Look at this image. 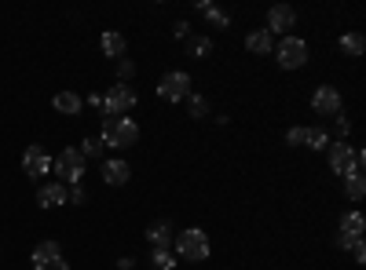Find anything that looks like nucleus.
I'll use <instances>...</instances> for the list:
<instances>
[{"mask_svg": "<svg viewBox=\"0 0 366 270\" xmlns=\"http://www.w3.org/2000/svg\"><path fill=\"white\" fill-rule=\"evenodd\" d=\"M326 161H330L333 175H341V179L362 175V168H366V150L348 146V142H330V146H326Z\"/></svg>", "mask_w": 366, "mask_h": 270, "instance_id": "f257e3e1", "label": "nucleus"}, {"mask_svg": "<svg viewBox=\"0 0 366 270\" xmlns=\"http://www.w3.org/2000/svg\"><path fill=\"white\" fill-rule=\"evenodd\" d=\"M99 142L110 146V150H129V146L139 142V125L132 121V117H103Z\"/></svg>", "mask_w": 366, "mask_h": 270, "instance_id": "f03ea898", "label": "nucleus"}, {"mask_svg": "<svg viewBox=\"0 0 366 270\" xmlns=\"http://www.w3.org/2000/svg\"><path fill=\"white\" fill-rule=\"evenodd\" d=\"M172 249H176V256L183 259V263H205L209 259V234L202 230V227H187V230H179L176 237H172Z\"/></svg>", "mask_w": 366, "mask_h": 270, "instance_id": "7ed1b4c3", "label": "nucleus"}, {"mask_svg": "<svg viewBox=\"0 0 366 270\" xmlns=\"http://www.w3.org/2000/svg\"><path fill=\"white\" fill-rule=\"evenodd\" d=\"M51 168H55V175H59V183H63V187H77L81 179H84L88 161H84V154H81L77 146H66L63 154L51 161Z\"/></svg>", "mask_w": 366, "mask_h": 270, "instance_id": "20e7f679", "label": "nucleus"}, {"mask_svg": "<svg viewBox=\"0 0 366 270\" xmlns=\"http://www.w3.org/2000/svg\"><path fill=\"white\" fill-rule=\"evenodd\" d=\"M136 92L129 84H110L107 92H103V117H125L136 110Z\"/></svg>", "mask_w": 366, "mask_h": 270, "instance_id": "39448f33", "label": "nucleus"}, {"mask_svg": "<svg viewBox=\"0 0 366 270\" xmlns=\"http://www.w3.org/2000/svg\"><path fill=\"white\" fill-rule=\"evenodd\" d=\"M274 58H279V66L282 70H300L304 63H308V41H300V37H282L279 44H274Z\"/></svg>", "mask_w": 366, "mask_h": 270, "instance_id": "423d86ee", "label": "nucleus"}, {"mask_svg": "<svg viewBox=\"0 0 366 270\" xmlns=\"http://www.w3.org/2000/svg\"><path fill=\"white\" fill-rule=\"evenodd\" d=\"M187 95H191V73L169 70V73L158 81V99H165V103H183Z\"/></svg>", "mask_w": 366, "mask_h": 270, "instance_id": "0eeeda50", "label": "nucleus"}, {"mask_svg": "<svg viewBox=\"0 0 366 270\" xmlns=\"http://www.w3.org/2000/svg\"><path fill=\"white\" fill-rule=\"evenodd\" d=\"M29 263H34V270H70L63 249H59V242H41L34 249V256H29Z\"/></svg>", "mask_w": 366, "mask_h": 270, "instance_id": "6e6552de", "label": "nucleus"}, {"mask_svg": "<svg viewBox=\"0 0 366 270\" xmlns=\"http://www.w3.org/2000/svg\"><path fill=\"white\" fill-rule=\"evenodd\" d=\"M312 110H315L319 117H337V113L345 110L341 92H337L333 84H319L315 92H312Z\"/></svg>", "mask_w": 366, "mask_h": 270, "instance_id": "1a4fd4ad", "label": "nucleus"}, {"mask_svg": "<svg viewBox=\"0 0 366 270\" xmlns=\"http://www.w3.org/2000/svg\"><path fill=\"white\" fill-rule=\"evenodd\" d=\"M297 26V11L290 8V4H274L271 11H267V33L274 37V33H279V37H290V29Z\"/></svg>", "mask_w": 366, "mask_h": 270, "instance_id": "9d476101", "label": "nucleus"}, {"mask_svg": "<svg viewBox=\"0 0 366 270\" xmlns=\"http://www.w3.org/2000/svg\"><path fill=\"white\" fill-rule=\"evenodd\" d=\"M22 168H26V175H34V179L48 175V172H51V157H48V150H44V146H26V154H22Z\"/></svg>", "mask_w": 366, "mask_h": 270, "instance_id": "9b49d317", "label": "nucleus"}, {"mask_svg": "<svg viewBox=\"0 0 366 270\" xmlns=\"http://www.w3.org/2000/svg\"><path fill=\"white\" fill-rule=\"evenodd\" d=\"M132 179V165L129 161H121V157H107L103 161V183L107 187H125Z\"/></svg>", "mask_w": 366, "mask_h": 270, "instance_id": "f8f14e48", "label": "nucleus"}, {"mask_svg": "<svg viewBox=\"0 0 366 270\" xmlns=\"http://www.w3.org/2000/svg\"><path fill=\"white\" fill-rule=\"evenodd\" d=\"M172 237H176V230H172L169 219H158V223H150V227H147V242H150V249H172Z\"/></svg>", "mask_w": 366, "mask_h": 270, "instance_id": "ddd939ff", "label": "nucleus"}, {"mask_svg": "<svg viewBox=\"0 0 366 270\" xmlns=\"http://www.w3.org/2000/svg\"><path fill=\"white\" fill-rule=\"evenodd\" d=\"M99 48H103V55L107 58H125V51H129V41L117 33V29H107V33L99 37Z\"/></svg>", "mask_w": 366, "mask_h": 270, "instance_id": "4468645a", "label": "nucleus"}, {"mask_svg": "<svg viewBox=\"0 0 366 270\" xmlns=\"http://www.w3.org/2000/svg\"><path fill=\"white\" fill-rule=\"evenodd\" d=\"M37 204H41V208L66 204V187H63V183H44V187L37 190Z\"/></svg>", "mask_w": 366, "mask_h": 270, "instance_id": "2eb2a0df", "label": "nucleus"}, {"mask_svg": "<svg viewBox=\"0 0 366 270\" xmlns=\"http://www.w3.org/2000/svg\"><path fill=\"white\" fill-rule=\"evenodd\" d=\"M246 51H253V55H271V51H274V37L267 33V29H249V33H246Z\"/></svg>", "mask_w": 366, "mask_h": 270, "instance_id": "dca6fc26", "label": "nucleus"}, {"mask_svg": "<svg viewBox=\"0 0 366 270\" xmlns=\"http://www.w3.org/2000/svg\"><path fill=\"white\" fill-rule=\"evenodd\" d=\"M51 106H55L59 113H63V117H77L84 103H81V95H77V92H59V95L51 99Z\"/></svg>", "mask_w": 366, "mask_h": 270, "instance_id": "f3484780", "label": "nucleus"}, {"mask_svg": "<svg viewBox=\"0 0 366 270\" xmlns=\"http://www.w3.org/2000/svg\"><path fill=\"white\" fill-rule=\"evenodd\" d=\"M341 234L345 237H362L366 234V216L362 212H345L341 216Z\"/></svg>", "mask_w": 366, "mask_h": 270, "instance_id": "a211bd4d", "label": "nucleus"}, {"mask_svg": "<svg viewBox=\"0 0 366 270\" xmlns=\"http://www.w3.org/2000/svg\"><path fill=\"white\" fill-rule=\"evenodd\" d=\"M341 51L352 55V58H359L366 51V37L359 33V29H348V33H341Z\"/></svg>", "mask_w": 366, "mask_h": 270, "instance_id": "6ab92c4d", "label": "nucleus"}, {"mask_svg": "<svg viewBox=\"0 0 366 270\" xmlns=\"http://www.w3.org/2000/svg\"><path fill=\"white\" fill-rule=\"evenodd\" d=\"M183 51H187V58H205L212 51V41L202 37V33H191L187 41H183Z\"/></svg>", "mask_w": 366, "mask_h": 270, "instance_id": "aec40b11", "label": "nucleus"}, {"mask_svg": "<svg viewBox=\"0 0 366 270\" xmlns=\"http://www.w3.org/2000/svg\"><path fill=\"white\" fill-rule=\"evenodd\" d=\"M150 266L154 270H176V252L172 249H150Z\"/></svg>", "mask_w": 366, "mask_h": 270, "instance_id": "412c9836", "label": "nucleus"}, {"mask_svg": "<svg viewBox=\"0 0 366 270\" xmlns=\"http://www.w3.org/2000/svg\"><path fill=\"white\" fill-rule=\"evenodd\" d=\"M345 194H348V201H362L366 179H362V175H348V179H345Z\"/></svg>", "mask_w": 366, "mask_h": 270, "instance_id": "4be33fe9", "label": "nucleus"}, {"mask_svg": "<svg viewBox=\"0 0 366 270\" xmlns=\"http://www.w3.org/2000/svg\"><path fill=\"white\" fill-rule=\"evenodd\" d=\"M205 19H209V26H212V29H227V26H231V15H227L224 8H217V4H212V8L205 11Z\"/></svg>", "mask_w": 366, "mask_h": 270, "instance_id": "5701e85b", "label": "nucleus"}, {"mask_svg": "<svg viewBox=\"0 0 366 270\" xmlns=\"http://www.w3.org/2000/svg\"><path fill=\"white\" fill-rule=\"evenodd\" d=\"M183 103H187V113H191V117H198V121H202V117H209V103H205L202 95H194V92H191Z\"/></svg>", "mask_w": 366, "mask_h": 270, "instance_id": "b1692460", "label": "nucleus"}, {"mask_svg": "<svg viewBox=\"0 0 366 270\" xmlns=\"http://www.w3.org/2000/svg\"><path fill=\"white\" fill-rule=\"evenodd\" d=\"M132 73H136V63H132V58H117V84H129Z\"/></svg>", "mask_w": 366, "mask_h": 270, "instance_id": "393cba45", "label": "nucleus"}, {"mask_svg": "<svg viewBox=\"0 0 366 270\" xmlns=\"http://www.w3.org/2000/svg\"><path fill=\"white\" fill-rule=\"evenodd\" d=\"M308 146L326 150V146H330V132H326V128H308Z\"/></svg>", "mask_w": 366, "mask_h": 270, "instance_id": "a878e982", "label": "nucleus"}, {"mask_svg": "<svg viewBox=\"0 0 366 270\" xmlns=\"http://www.w3.org/2000/svg\"><path fill=\"white\" fill-rule=\"evenodd\" d=\"M348 132H352V121H348L345 113H337V117H333V135H337V142H345Z\"/></svg>", "mask_w": 366, "mask_h": 270, "instance_id": "bb28decb", "label": "nucleus"}, {"mask_svg": "<svg viewBox=\"0 0 366 270\" xmlns=\"http://www.w3.org/2000/svg\"><path fill=\"white\" fill-rule=\"evenodd\" d=\"M81 154H84V161H88V157H103V142H99V139H84V142H81Z\"/></svg>", "mask_w": 366, "mask_h": 270, "instance_id": "cd10ccee", "label": "nucleus"}, {"mask_svg": "<svg viewBox=\"0 0 366 270\" xmlns=\"http://www.w3.org/2000/svg\"><path fill=\"white\" fill-rule=\"evenodd\" d=\"M286 142H290V146H308V128H300V125L290 128V132H286Z\"/></svg>", "mask_w": 366, "mask_h": 270, "instance_id": "c85d7f7f", "label": "nucleus"}, {"mask_svg": "<svg viewBox=\"0 0 366 270\" xmlns=\"http://www.w3.org/2000/svg\"><path fill=\"white\" fill-rule=\"evenodd\" d=\"M88 201V190H84V183H77V187H66V204H84Z\"/></svg>", "mask_w": 366, "mask_h": 270, "instance_id": "c756f323", "label": "nucleus"}, {"mask_svg": "<svg viewBox=\"0 0 366 270\" xmlns=\"http://www.w3.org/2000/svg\"><path fill=\"white\" fill-rule=\"evenodd\" d=\"M172 37H179V41H187V37H191V22H183V19H179V22L172 26Z\"/></svg>", "mask_w": 366, "mask_h": 270, "instance_id": "7c9ffc66", "label": "nucleus"}, {"mask_svg": "<svg viewBox=\"0 0 366 270\" xmlns=\"http://www.w3.org/2000/svg\"><path fill=\"white\" fill-rule=\"evenodd\" d=\"M88 106L96 110V113H103V92H96V95H88Z\"/></svg>", "mask_w": 366, "mask_h": 270, "instance_id": "2f4dec72", "label": "nucleus"}, {"mask_svg": "<svg viewBox=\"0 0 366 270\" xmlns=\"http://www.w3.org/2000/svg\"><path fill=\"white\" fill-rule=\"evenodd\" d=\"M352 259H355V263H366V249H362V242L352 249Z\"/></svg>", "mask_w": 366, "mask_h": 270, "instance_id": "473e14b6", "label": "nucleus"}, {"mask_svg": "<svg viewBox=\"0 0 366 270\" xmlns=\"http://www.w3.org/2000/svg\"><path fill=\"white\" fill-rule=\"evenodd\" d=\"M117 266H121V270H132V266H136V259H132V256H121V259H117Z\"/></svg>", "mask_w": 366, "mask_h": 270, "instance_id": "72a5a7b5", "label": "nucleus"}]
</instances>
